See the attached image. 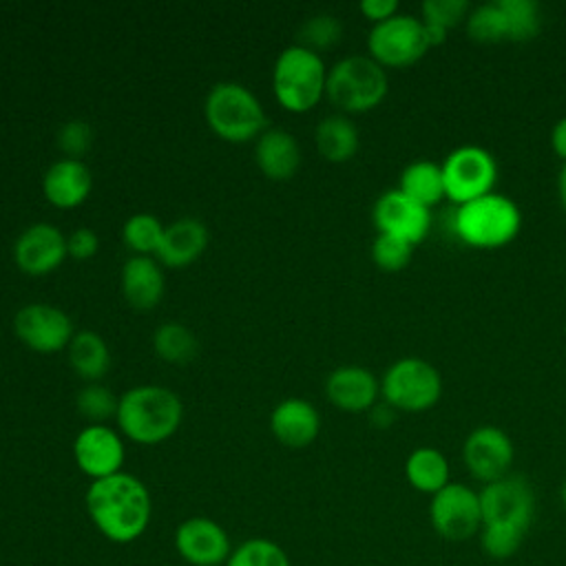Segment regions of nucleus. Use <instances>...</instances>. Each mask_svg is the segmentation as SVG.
<instances>
[{"label": "nucleus", "mask_w": 566, "mask_h": 566, "mask_svg": "<svg viewBox=\"0 0 566 566\" xmlns=\"http://www.w3.org/2000/svg\"><path fill=\"white\" fill-rule=\"evenodd\" d=\"M482 548L493 559L511 557L524 542L535 515V495L522 475H506L480 491Z\"/></svg>", "instance_id": "1"}, {"label": "nucleus", "mask_w": 566, "mask_h": 566, "mask_svg": "<svg viewBox=\"0 0 566 566\" xmlns=\"http://www.w3.org/2000/svg\"><path fill=\"white\" fill-rule=\"evenodd\" d=\"M86 511L106 539L128 544L148 528L153 504L144 482L119 471L91 482L86 491Z\"/></svg>", "instance_id": "2"}, {"label": "nucleus", "mask_w": 566, "mask_h": 566, "mask_svg": "<svg viewBox=\"0 0 566 566\" xmlns=\"http://www.w3.org/2000/svg\"><path fill=\"white\" fill-rule=\"evenodd\" d=\"M117 424L137 444H159L170 438L181 422L179 398L157 385L128 389L117 405Z\"/></svg>", "instance_id": "3"}, {"label": "nucleus", "mask_w": 566, "mask_h": 566, "mask_svg": "<svg viewBox=\"0 0 566 566\" xmlns=\"http://www.w3.org/2000/svg\"><path fill=\"white\" fill-rule=\"evenodd\" d=\"M520 208L504 195L489 192L480 199L458 206L453 217L455 234L473 248H500L513 241L520 232Z\"/></svg>", "instance_id": "4"}, {"label": "nucleus", "mask_w": 566, "mask_h": 566, "mask_svg": "<svg viewBox=\"0 0 566 566\" xmlns=\"http://www.w3.org/2000/svg\"><path fill=\"white\" fill-rule=\"evenodd\" d=\"M327 71L316 51L301 44L287 46L274 62V95L285 111L305 113L318 104L325 93Z\"/></svg>", "instance_id": "5"}, {"label": "nucleus", "mask_w": 566, "mask_h": 566, "mask_svg": "<svg viewBox=\"0 0 566 566\" xmlns=\"http://www.w3.org/2000/svg\"><path fill=\"white\" fill-rule=\"evenodd\" d=\"M389 82L382 66L367 55H352L327 71L325 93L329 102L347 113H365L387 95Z\"/></svg>", "instance_id": "6"}, {"label": "nucleus", "mask_w": 566, "mask_h": 566, "mask_svg": "<svg viewBox=\"0 0 566 566\" xmlns=\"http://www.w3.org/2000/svg\"><path fill=\"white\" fill-rule=\"evenodd\" d=\"M203 111L210 128L228 142H248L265 128V113L259 99L234 82L212 86Z\"/></svg>", "instance_id": "7"}, {"label": "nucleus", "mask_w": 566, "mask_h": 566, "mask_svg": "<svg viewBox=\"0 0 566 566\" xmlns=\"http://www.w3.org/2000/svg\"><path fill=\"white\" fill-rule=\"evenodd\" d=\"M385 402L402 411H427L442 396L438 369L422 358H402L394 363L380 382Z\"/></svg>", "instance_id": "8"}, {"label": "nucleus", "mask_w": 566, "mask_h": 566, "mask_svg": "<svg viewBox=\"0 0 566 566\" xmlns=\"http://www.w3.org/2000/svg\"><path fill=\"white\" fill-rule=\"evenodd\" d=\"M369 57L380 66H409L424 57L431 49L427 42L424 22L416 15L396 13L385 22L374 24L367 38Z\"/></svg>", "instance_id": "9"}, {"label": "nucleus", "mask_w": 566, "mask_h": 566, "mask_svg": "<svg viewBox=\"0 0 566 566\" xmlns=\"http://www.w3.org/2000/svg\"><path fill=\"white\" fill-rule=\"evenodd\" d=\"M447 197L462 206L491 192L497 166L489 150L480 146H460L442 164Z\"/></svg>", "instance_id": "10"}, {"label": "nucleus", "mask_w": 566, "mask_h": 566, "mask_svg": "<svg viewBox=\"0 0 566 566\" xmlns=\"http://www.w3.org/2000/svg\"><path fill=\"white\" fill-rule=\"evenodd\" d=\"M431 524L449 542H462L482 526L480 493L464 484L449 482L431 500Z\"/></svg>", "instance_id": "11"}, {"label": "nucleus", "mask_w": 566, "mask_h": 566, "mask_svg": "<svg viewBox=\"0 0 566 566\" xmlns=\"http://www.w3.org/2000/svg\"><path fill=\"white\" fill-rule=\"evenodd\" d=\"M464 462L469 473L489 484L509 475L513 464V442L497 427H478L464 440Z\"/></svg>", "instance_id": "12"}, {"label": "nucleus", "mask_w": 566, "mask_h": 566, "mask_svg": "<svg viewBox=\"0 0 566 566\" xmlns=\"http://www.w3.org/2000/svg\"><path fill=\"white\" fill-rule=\"evenodd\" d=\"M179 557L192 566H226L232 548L226 531L210 517H188L175 531Z\"/></svg>", "instance_id": "13"}, {"label": "nucleus", "mask_w": 566, "mask_h": 566, "mask_svg": "<svg viewBox=\"0 0 566 566\" xmlns=\"http://www.w3.org/2000/svg\"><path fill=\"white\" fill-rule=\"evenodd\" d=\"M18 338L35 352L51 354L62 349L73 338V325L69 316L51 305L33 303L15 314Z\"/></svg>", "instance_id": "14"}, {"label": "nucleus", "mask_w": 566, "mask_h": 566, "mask_svg": "<svg viewBox=\"0 0 566 566\" xmlns=\"http://www.w3.org/2000/svg\"><path fill=\"white\" fill-rule=\"evenodd\" d=\"M374 221L380 232L400 237L416 245L427 237L431 228V212L400 190H389L376 201Z\"/></svg>", "instance_id": "15"}, {"label": "nucleus", "mask_w": 566, "mask_h": 566, "mask_svg": "<svg viewBox=\"0 0 566 566\" xmlns=\"http://www.w3.org/2000/svg\"><path fill=\"white\" fill-rule=\"evenodd\" d=\"M73 455L86 475L102 480L119 473L124 464V444L111 427L91 424L77 433L73 442Z\"/></svg>", "instance_id": "16"}, {"label": "nucleus", "mask_w": 566, "mask_h": 566, "mask_svg": "<svg viewBox=\"0 0 566 566\" xmlns=\"http://www.w3.org/2000/svg\"><path fill=\"white\" fill-rule=\"evenodd\" d=\"M13 254L22 272L38 276L55 270L64 261L69 250L64 234L55 226L33 223L18 237Z\"/></svg>", "instance_id": "17"}, {"label": "nucleus", "mask_w": 566, "mask_h": 566, "mask_svg": "<svg viewBox=\"0 0 566 566\" xmlns=\"http://www.w3.org/2000/svg\"><path fill=\"white\" fill-rule=\"evenodd\" d=\"M378 380L374 374L358 365H345L329 374L325 382L327 398L343 411H367L374 407L378 396Z\"/></svg>", "instance_id": "18"}, {"label": "nucleus", "mask_w": 566, "mask_h": 566, "mask_svg": "<svg viewBox=\"0 0 566 566\" xmlns=\"http://www.w3.org/2000/svg\"><path fill=\"white\" fill-rule=\"evenodd\" d=\"M272 433L292 449L307 447L316 436L321 427V418L316 409L301 398H287L279 402L270 416Z\"/></svg>", "instance_id": "19"}, {"label": "nucleus", "mask_w": 566, "mask_h": 566, "mask_svg": "<svg viewBox=\"0 0 566 566\" xmlns=\"http://www.w3.org/2000/svg\"><path fill=\"white\" fill-rule=\"evenodd\" d=\"M93 179L88 168L80 159H60L55 161L42 179L44 197L57 208H75L91 192Z\"/></svg>", "instance_id": "20"}, {"label": "nucleus", "mask_w": 566, "mask_h": 566, "mask_svg": "<svg viewBox=\"0 0 566 566\" xmlns=\"http://www.w3.org/2000/svg\"><path fill=\"white\" fill-rule=\"evenodd\" d=\"M208 243L206 226L197 219H179L164 230L157 256L168 268H184L192 263Z\"/></svg>", "instance_id": "21"}, {"label": "nucleus", "mask_w": 566, "mask_h": 566, "mask_svg": "<svg viewBox=\"0 0 566 566\" xmlns=\"http://www.w3.org/2000/svg\"><path fill=\"white\" fill-rule=\"evenodd\" d=\"M126 301L137 310H150L164 294V274L150 256H133L122 272Z\"/></svg>", "instance_id": "22"}, {"label": "nucleus", "mask_w": 566, "mask_h": 566, "mask_svg": "<svg viewBox=\"0 0 566 566\" xmlns=\"http://www.w3.org/2000/svg\"><path fill=\"white\" fill-rule=\"evenodd\" d=\"M254 157H256V164L263 170V175L270 179H276V181L290 179L301 164L298 144L285 130L263 133L256 142Z\"/></svg>", "instance_id": "23"}, {"label": "nucleus", "mask_w": 566, "mask_h": 566, "mask_svg": "<svg viewBox=\"0 0 566 566\" xmlns=\"http://www.w3.org/2000/svg\"><path fill=\"white\" fill-rule=\"evenodd\" d=\"M398 190L424 208L436 206L447 197L442 166L427 159L409 164L400 175Z\"/></svg>", "instance_id": "24"}, {"label": "nucleus", "mask_w": 566, "mask_h": 566, "mask_svg": "<svg viewBox=\"0 0 566 566\" xmlns=\"http://www.w3.org/2000/svg\"><path fill=\"white\" fill-rule=\"evenodd\" d=\"M405 475L416 491L436 495L449 484V462L438 449L420 447L407 458Z\"/></svg>", "instance_id": "25"}, {"label": "nucleus", "mask_w": 566, "mask_h": 566, "mask_svg": "<svg viewBox=\"0 0 566 566\" xmlns=\"http://www.w3.org/2000/svg\"><path fill=\"white\" fill-rule=\"evenodd\" d=\"M316 148L327 161H347L358 150V130L347 117L329 115L316 126Z\"/></svg>", "instance_id": "26"}, {"label": "nucleus", "mask_w": 566, "mask_h": 566, "mask_svg": "<svg viewBox=\"0 0 566 566\" xmlns=\"http://www.w3.org/2000/svg\"><path fill=\"white\" fill-rule=\"evenodd\" d=\"M69 360L75 374L84 380H97L108 371L111 356L104 340L88 329L73 334L69 343Z\"/></svg>", "instance_id": "27"}, {"label": "nucleus", "mask_w": 566, "mask_h": 566, "mask_svg": "<svg viewBox=\"0 0 566 566\" xmlns=\"http://www.w3.org/2000/svg\"><path fill=\"white\" fill-rule=\"evenodd\" d=\"M467 33L471 40L482 44L509 42V22L500 7V0L473 9L467 18Z\"/></svg>", "instance_id": "28"}, {"label": "nucleus", "mask_w": 566, "mask_h": 566, "mask_svg": "<svg viewBox=\"0 0 566 566\" xmlns=\"http://www.w3.org/2000/svg\"><path fill=\"white\" fill-rule=\"evenodd\" d=\"M226 566H292L285 551L265 537L241 542L228 557Z\"/></svg>", "instance_id": "29"}, {"label": "nucleus", "mask_w": 566, "mask_h": 566, "mask_svg": "<svg viewBox=\"0 0 566 566\" xmlns=\"http://www.w3.org/2000/svg\"><path fill=\"white\" fill-rule=\"evenodd\" d=\"M509 22V42H526L539 33L542 11L533 0H500Z\"/></svg>", "instance_id": "30"}, {"label": "nucleus", "mask_w": 566, "mask_h": 566, "mask_svg": "<svg viewBox=\"0 0 566 566\" xmlns=\"http://www.w3.org/2000/svg\"><path fill=\"white\" fill-rule=\"evenodd\" d=\"M155 352L168 363H188L197 354V340L184 325L166 323L155 332Z\"/></svg>", "instance_id": "31"}, {"label": "nucleus", "mask_w": 566, "mask_h": 566, "mask_svg": "<svg viewBox=\"0 0 566 566\" xmlns=\"http://www.w3.org/2000/svg\"><path fill=\"white\" fill-rule=\"evenodd\" d=\"M164 230L166 228H161V223L153 214H133L124 223V241L139 256H146L150 252L157 254L164 239Z\"/></svg>", "instance_id": "32"}, {"label": "nucleus", "mask_w": 566, "mask_h": 566, "mask_svg": "<svg viewBox=\"0 0 566 566\" xmlns=\"http://www.w3.org/2000/svg\"><path fill=\"white\" fill-rule=\"evenodd\" d=\"M413 256V245L400 237L378 232L374 245H371V259L374 263L385 272H398L409 265Z\"/></svg>", "instance_id": "33"}, {"label": "nucleus", "mask_w": 566, "mask_h": 566, "mask_svg": "<svg viewBox=\"0 0 566 566\" xmlns=\"http://www.w3.org/2000/svg\"><path fill=\"white\" fill-rule=\"evenodd\" d=\"M469 13H471V7L467 0H424L422 2V22L440 27L444 31L467 20Z\"/></svg>", "instance_id": "34"}, {"label": "nucleus", "mask_w": 566, "mask_h": 566, "mask_svg": "<svg viewBox=\"0 0 566 566\" xmlns=\"http://www.w3.org/2000/svg\"><path fill=\"white\" fill-rule=\"evenodd\" d=\"M340 33H343V27L340 22L329 15V13H321V15H314L310 18L303 29H301V40L305 49L314 51V49H327L332 44H336L340 40Z\"/></svg>", "instance_id": "35"}, {"label": "nucleus", "mask_w": 566, "mask_h": 566, "mask_svg": "<svg viewBox=\"0 0 566 566\" xmlns=\"http://www.w3.org/2000/svg\"><path fill=\"white\" fill-rule=\"evenodd\" d=\"M117 405L119 400H115V396L99 385H88L77 396V411L95 422L117 416Z\"/></svg>", "instance_id": "36"}, {"label": "nucleus", "mask_w": 566, "mask_h": 566, "mask_svg": "<svg viewBox=\"0 0 566 566\" xmlns=\"http://www.w3.org/2000/svg\"><path fill=\"white\" fill-rule=\"evenodd\" d=\"M57 139H60V148L66 155H71V159H75L77 155H84L86 148L91 146V128L84 122L73 119L62 126Z\"/></svg>", "instance_id": "37"}, {"label": "nucleus", "mask_w": 566, "mask_h": 566, "mask_svg": "<svg viewBox=\"0 0 566 566\" xmlns=\"http://www.w3.org/2000/svg\"><path fill=\"white\" fill-rule=\"evenodd\" d=\"M97 237H95V232L93 230H88V228H80V230H75L69 239H66V250H69V254L71 256H75V259H88V256H93L95 252H97Z\"/></svg>", "instance_id": "38"}, {"label": "nucleus", "mask_w": 566, "mask_h": 566, "mask_svg": "<svg viewBox=\"0 0 566 566\" xmlns=\"http://www.w3.org/2000/svg\"><path fill=\"white\" fill-rule=\"evenodd\" d=\"M360 11L365 18H369L371 22L378 24L398 13V2L396 0H363Z\"/></svg>", "instance_id": "39"}, {"label": "nucleus", "mask_w": 566, "mask_h": 566, "mask_svg": "<svg viewBox=\"0 0 566 566\" xmlns=\"http://www.w3.org/2000/svg\"><path fill=\"white\" fill-rule=\"evenodd\" d=\"M551 144H553V150L566 161V117L557 119V124L553 126Z\"/></svg>", "instance_id": "40"}, {"label": "nucleus", "mask_w": 566, "mask_h": 566, "mask_svg": "<svg viewBox=\"0 0 566 566\" xmlns=\"http://www.w3.org/2000/svg\"><path fill=\"white\" fill-rule=\"evenodd\" d=\"M394 407L391 405H374L371 409H369V420H371V424H376V427H389L391 422H394Z\"/></svg>", "instance_id": "41"}, {"label": "nucleus", "mask_w": 566, "mask_h": 566, "mask_svg": "<svg viewBox=\"0 0 566 566\" xmlns=\"http://www.w3.org/2000/svg\"><path fill=\"white\" fill-rule=\"evenodd\" d=\"M557 195H559V203H562V208L566 210V161L562 164L559 175H557Z\"/></svg>", "instance_id": "42"}, {"label": "nucleus", "mask_w": 566, "mask_h": 566, "mask_svg": "<svg viewBox=\"0 0 566 566\" xmlns=\"http://www.w3.org/2000/svg\"><path fill=\"white\" fill-rule=\"evenodd\" d=\"M559 497H562V504H564V509H566V482H564L562 489H559Z\"/></svg>", "instance_id": "43"}]
</instances>
